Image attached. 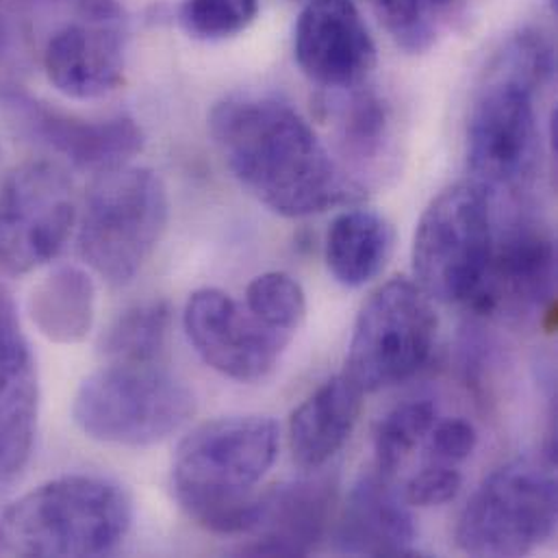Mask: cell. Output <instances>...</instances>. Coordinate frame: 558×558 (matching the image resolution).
<instances>
[{"instance_id": "7", "label": "cell", "mask_w": 558, "mask_h": 558, "mask_svg": "<svg viewBox=\"0 0 558 558\" xmlns=\"http://www.w3.org/2000/svg\"><path fill=\"white\" fill-rule=\"evenodd\" d=\"M555 457L515 459L474 492L459 515L457 546L472 557H526L557 531Z\"/></svg>"}, {"instance_id": "26", "label": "cell", "mask_w": 558, "mask_h": 558, "mask_svg": "<svg viewBox=\"0 0 558 558\" xmlns=\"http://www.w3.org/2000/svg\"><path fill=\"white\" fill-rule=\"evenodd\" d=\"M361 87L348 89V100L339 111V131L350 155L372 159L387 135V109L374 92Z\"/></svg>"}, {"instance_id": "11", "label": "cell", "mask_w": 558, "mask_h": 558, "mask_svg": "<svg viewBox=\"0 0 558 558\" xmlns=\"http://www.w3.org/2000/svg\"><path fill=\"white\" fill-rule=\"evenodd\" d=\"M183 324L201 359L238 383L264 380L279 365L280 354L291 341L216 287L190 295Z\"/></svg>"}, {"instance_id": "16", "label": "cell", "mask_w": 558, "mask_h": 558, "mask_svg": "<svg viewBox=\"0 0 558 558\" xmlns=\"http://www.w3.org/2000/svg\"><path fill=\"white\" fill-rule=\"evenodd\" d=\"M335 481L328 476L291 481L259 496V509L251 544L242 555L251 557H306L324 537L335 505Z\"/></svg>"}, {"instance_id": "28", "label": "cell", "mask_w": 558, "mask_h": 558, "mask_svg": "<svg viewBox=\"0 0 558 558\" xmlns=\"http://www.w3.org/2000/svg\"><path fill=\"white\" fill-rule=\"evenodd\" d=\"M463 487L457 465L428 461L402 489V498L411 507H441L452 502Z\"/></svg>"}, {"instance_id": "2", "label": "cell", "mask_w": 558, "mask_h": 558, "mask_svg": "<svg viewBox=\"0 0 558 558\" xmlns=\"http://www.w3.org/2000/svg\"><path fill=\"white\" fill-rule=\"evenodd\" d=\"M279 424L266 415L218 417L177 448L172 489L181 509L216 535H248L257 520V485L279 457Z\"/></svg>"}, {"instance_id": "19", "label": "cell", "mask_w": 558, "mask_h": 558, "mask_svg": "<svg viewBox=\"0 0 558 558\" xmlns=\"http://www.w3.org/2000/svg\"><path fill=\"white\" fill-rule=\"evenodd\" d=\"M363 389L343 372L319 385L289 417V448L304 470L324 468L350 439L363 411Z\"/></svg>"}, {"instance_id": "20", "label": "cell", "mask_w": 558, "mask_h": 558, "mask_svg": "<svg viewBox=\"0 0 558 558\" xmlns=\"http://www.w3.org/2000/svg\"><path fill=\"white\" fill-rule=\"evenodd\" d=\"M393 251V229L367 209L337 216L326 233L324 257L332 279L343 287H363L376 279Z\"/></svg>"}, {"instance_id": "5", "label": "cell", "mask_w": 558, "mask_h": 558, "mask_svg": "<svg viewBox=\"0 0 558 558\" xmlns=\"http://www.w3.org/2000/svg\"><path fill=\"white\" fill-rule=\"evenodd\" d=\"M168 194L161 179L137 166L98 172L78 227L83 262L111 284L137 277L168 227Z\"/></svg>"}, {"instance_id": "14", "label": "cell", "mask_w": 558, "mask_h": 558, "mask_svg": "<svg viewBox=\"0 0 558 558\" xmlns=\"http://www.w3.org/2000/svg\"><path fill=\"white\" fill-rule=\"evenodd\" d=\"M48 81L76 100L102 98L124 81V28L116 0H83L81 17L50 35Z\"/></svg>"}, {"instance_id": "17", "label": "cell", "mask_w": 558, "mask_h": 558, "mask_svg": "<svg viewBox=\"0 0 558 558\" xmlns=\"http://www.w3.org/2000/svg\"><path fill=\"white\" fill-rule=\"evenodd\" d=\"M417 529L409 505L378 470L352 487L339 529L337 550L352 557H413Z\"/></svg>"}, {"instance_id": "22", "label": "cell", "mask_w": 558, "mask_h": 558, "mask_svg": "<svg viewBox=\"0 0 558 558\" xmlns=\"http://www.w3.org/2000/svg\"><path fill=\"white\" fill-rule=\"evenodd\" d=\"M172 311L166 300H150L126 308L102 335L100 354L107 363L153 365L168 350Z\"/></svg>"}, {"instance_id": "23", "label": "cell", "mask_w": 558, "mask_h": 558, "mask_svg": "<svg viewBox=\"0 0 558 558\" xmlns=\"http://www.w3.org/2000/svg\"><path fill=\"white\" fill-rule=\"evenodd\" d=\"M372 4L396 44L409 54H422L435 46L468 0H372Z\"/></svg>"}, {"instance_id": "12", "label": "cell", "mask_w": 558, "mask_h": 558, "mask_svg": "<svg viewBox=\"0 0 558 558\" xmlns=\"http://www.w3.org/2000/svg\"><path fill=\"white\" fill-rule=\"evenodd\" d=\"M0 107L22 135L81 170L98 174L124 166L144 148L142 126L129 116L87 120L61 111L17 85H0Z\"/></svg>"}, {"instance_id": "9", "label": "cell", "mask_w": 558, "mask_h": 558, "mask_svg": "<svg viewBox=\"0 0 558 558\" xmlns=\"http://www.w3.org/2000/svg\"><path fill=\"white\" fill-rule=\"evenodd\" d=\"M435 337L437 313L424 289L411 280H389L356 315L345 374L365 393L400 385L426 365Z\"/></svg>"}, {"instance_id": "1", "label": "cell", "mask_w": 558, "mask_h": 558, "mask_svg": "<svg viewBox=\"0 0 558 558\" xmlns=\"http://www.w3.org/2000/svg\"><path fill=\"white\" fill-rule=\"evenodd\" d=\"M209 129L240 185L279 216H315L359 192L311 124L282 100L231 96L214 107Z\"/></svg>"}, {"instance_id": "6", "label": "cell", "mask_w": 558, "mask_h": 558, "mask_svg": "<svg viewBox=\"0 0 558 558\" xmlns=\"http://www.w3.org/2000/svg\"><path fill=\"white\" fill-rule=\"evenodd\" d=\"M194 411L192 391L161 363H107L81 383L72 402V417L87 437L126 448L168 439Z\"/></svg>"}, {"instance_id": "27", "label": "cell", "mask_w": 558, "mask_h": 558, "mask_svg": "<svg viewBox=\"0 0 558 558\" xmlns=\"http://www.w3.org/2000/svg\"><path fill=\"white\" fill-rule=\"evenodd\" d=\"M259 11V0H183L181 22L198 39L218 41L251 26Z\"/></svg>"}, {"instance_id": "15", "label": "cell", "mask_w": 558, "mask_h": 558, "mask_svg": "<svg viewBox=\"0 0 558 558\" xmlns=\"http://www.w3.org/2000/svg\"><path fill=\"white\" fill-rule=\"evenodd\" d=\"M293 54L326 89L361 87L376 68V44L352 0H311L295 22Z\"/></svg>"}, {"instance_id": "24", "label": "cell", "mask_w": 558, "mask_h": 558, "mask_svg": "<svg viewBox=\"0 0 558 558\" xmlns=\"http://www.w3.org/2000/svg\"><path fill=\"white\" fill-rule=\"evenodd\" d=\"M435 424L437 407L430 400H411L389 411L374 435V470L393 481Z\"/></svg>"}, {"instance_id": "25", "label": "cell", "mask_w": 558, "mask_h": 558, "mask_svg": "<svg viewBox=\"0 0 558 558\" xmlns=\"http://www.w3.org/2000/svg\"><path fill=\"white\" fill-rule=\"evenodd\" d=\"M246 306L287 337H293L306 317L304 289L284 272H266L253 280L246 289Z\"/></svg>"}, {"instance_id": "10", "label": "cell", "mask_w": 558, "mask_h": 558, "mask_svg": "<svg viewBox=\"0 0 558 558\" xmlns=\"http://www.w3.org/2000/svg\"><path fill=\"white\" fill-rule=\"evenodd\" d=\"M76 216L74 190L52 161L15 166L0 183V272L24 277L65 246Z\"/></svg>"}, {"instance_id": "18", "label": "cell", "mask_w": 558, "mask_h": 558, "mask_svg": "<svg viewBox=\"0 0 558 558\" xmlns=\"http://www.w3.org/2000/svg\"><path fill=\"white\" fill-rule=\"evenodd\" d=\"M37 424V374L13 308L0 295V481L26 465Z\"/></svg>"}, {"instance_id": "3", "label": "cell", "mask_w": 558, "mask_h": 558, "mask_svg": "<svg viewBox=\"0 0 558 558\" xmlns=\"http://www.w3.org/2000/svg\"><path fill=\"white\" fill-rule=\"evenodd\" d=\"M553 50L535 31L511 37L487 70L468 122V163L489 194L524 187L539 163L537 92Z\"/></svg>"}, {"instance_id": "4", "label": "cell", "mask_w": 558, "mask_h": 558, "mask_svg": "<svg viewBox=\"0 0 558 558\" xmlns=\"http://www.w3.org/2000/svg\"><path fill=\"white\" fill-rule=\"evenodd\" d=\"M133 522L126 489L100 476H63L15 500L0 518V550L13 557H102Z\"/></svg>"}, {"instance_id": "29", "label": "cell", "mask_w": 558, "mask_h": 558, "mask_svg": "<svg viewBox=\"0 0 558 558\" xmlns=\"http://www.w3.org/2000/svg\"><path fill=\"white\" fill-rule=\"evenodd\" d=\"M478 446L476 428L461 417L439 422L428 433V461L459 465L472 457Z\"/></svg>"}, {"instance_id": "21", "label": "cell", "mask_w": 558, "mask_h": 558, "mask_svg": "<svg viewBox=\"0 0 558 558\" xmlns=\"http://www.w3.org/2000/svg\"><path fill=\"white\" fill-rule=\"evenodd\" d=\"M96 287L81 268H59L39 280L28 295L35 328L54 343H78L94 324Z\"/></svg>"}, {"instance_id": "13", "label": "cell", "mask_w": 558, "mask_h": 558, "mask_svg": "<svg viewBox=\"0 0 558 558\" xmlns=\"http://www.w3.org/2000/svg\"><path fill=\"white\" fill-rule=\"evenodd\" d=\"M557 291V248L535 220L520 218L505 233L496 231L485 279L468 302L478 315L529 319L542 315Z\"/></svg>"}, {"instance_id": "8", "label": "cell", "mask_w": 558, "mask_h": 558, "mask_svg": "<svg viewBox=\"0 0 558 558\" xmlns=\"http://www.w3.org/2000/svg\"><path fill=\"white\" fill-rule=\"evenodd\" d=\"M496 225L492 194L478 183L444 190L422 214L413 238V272L430 300L468 304L485 279Z\"/></svg>"}]
</instances>
